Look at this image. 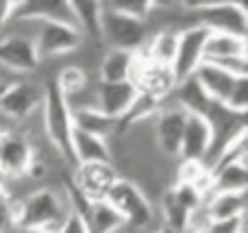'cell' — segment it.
<instances>
[{"mask_svg": "<svg viewBox=\"0 0 248 233\" xmlns=\"http://www.w3.org/2000/svg\"><path fill=\"white\" fill-rule=\"evenodd\" d=\"M42 120H44V135L48 144L63 157L65 164H72V111L68 107L65 96L55 85V78L44 81V103H42Z\"/></svg>", "mask_w": 248, "mask_h": 233, "instance_id": "7a4b0ae2", "label": "cell"}, {"mask_svg": "<svg viewBox=\"0 0 248 233\" xmlns=\"http://www.w3.org/2000/svg\"><path fill=\"white\" fill-rule=\"evenodd\" d=\"M55 85L59 87V92L65 96V98H72L78 92H83L87 85H90V77L83 68H77V65H63L59 72L55 74Z\"/></svg>", "mask_w": 248, "mask_h": 233, "instance_id": "83f0119b", "label": "cell"}, {"mask_svg": "<svg viewBox=\"0 0 248 233\" xmlns=\"http://www.w3.org/2000/svg\"><path fill=\"white\" fill-rule=\"evenodd\" d=\"M131 81L140 94L153 96L159 103H163L176 87L170 65L153 63V61L144 59L141 55H137V63H135V70H133Z\"/></svg>", "mask_w": 248, "mask_h": 233, "instance_id": "8fae6325", "label": "cell"}, {"mask_svg": "<svg viewBox=\"0 0 248 233\" xmlns=\"http://www.w3.org/2000/svg\"><path fill=\"white\" fill-rule=\"evenodd\" d=\"M118 172L111 164H83L74 166L70 181L83 194V199L96 203V201H105L116 183Z\"/></svg>", "mask_w": 248, "mask_h": 233, "instance_id": "30bf717a", "label": "cell"}, {"mask_svg": "<svg viewBox=\"0 0 248 233\" xmlns=\"http://www.w3.org/2000/svg\"><path fill=\"white\" fill-rule=\"evenodd\" d=\"M9 216H11L13 229H44L57 233L61 222L70 212L68 199L63 194V186L55 187H39L31 192L24 201H7Z\"/></svg>", "mask_w": 248, "mask_h": 233, "instance_id": "6da1fadb", "label": "cell"}, {"mask_svg": "<svg viewBox=\"0 0 248 233\" xmlns=\"http://www.w3.org/2000/svg\"><path fill=\"white\" fill-rule=\"evenodd\" d=\"M211 138H214V131H211V124L207 122V118L187 113L183 140H181L179 148V161H198V164H202L207 153H209Z\"/></svg>", "mask_w": 248, "mask_h": 233, "instance_id": "9a60e30c", "label": "cell"}, {"mask_svg": "<svg viewBox=\"0 0 248 233\" xmlns=\"http://www.w3.org/2000/svg\"><path fill=\"white\" fill-rule=\"evenodd\" d=\"M176 42H179V31H172V29L157 31V33L150 35V39L146 42L144 50L140 55L144 59L153 61V63L170 65L176 52Z\"/></svg>", "mask_w": 248, "mask_h": 233, "instance_id": "cb8c5ba5", "label": "cell"}, {"mask_svg": "<svg viewBox=\"0 0 248 233\" xmlns=\"http://www.w3.org/2000/svg\"><path fill=\"white\" fill-rule=\"evenodd\" d=\"M153 233H176V231H172V229H168V227L161 225V227H157V229H155Z\"/></svg>", "mask_w": 248, "mask_h": 233, "instance_id": "d590c367", "label": "cell"}, {"mask_svg": "<svg viewBox=\"0 0 248 233\" xmlns=\"http://www.w3.org/2000/svg\"><path fill=\"white\" fill-rule=\"evenodd\" d=\"M57 233H92V231H90V227H87L85 218H83L81 214H77L74 209H70L65 220L61 222V227L57 229Z\"/></svg>", "mask_w": 248, "mask_h": 233, "instance_id": "1f68e13d", "label": "cell"}, {"mask_svg": "<svg viewBox=\"0 0 248 233\" xmlns=\"http://www.w3.org/2000/svg\"><path fill=\"white\" fill-rule=\"evenodd\" d=\"M70 153H72V164H111V153H109V140L96 138V135L83 133V131H72V142H70Z\"/></svg>", "mask_w": 248, "mask_h": 233, "instance_id": "ac0fdd59", "label": "cell"}, {"mask_svg": "<svg viewBox=\"0 0 248 233\" xmlns=\"http://www.w3.org/2000/svg\"><path fill=\"white\" fill-rule=\"evenodd\" d=\"M11 17H31L39 22H59L77 26V17L70 7V0H24L13 2Z\"/></svg>", "mask_w": 248, "mask_h": 233, "instance_id": "2e32d148", "label": "cell"}, {"mask_svg": "<svg viewBox=\"0 0 248 233\" xmlns=\"http://www.w3.org/2000/svg\"><path fill=\"white\" fill-rule=\"evenodd\" d=\"M170 98L183 109L185 113H194V116H202L209 111L214 100L205 94V90L201 87V83L196 81V77H189L185 81L176 83L174 92L170 94Z\"/></svg>", "mask_w": 248, "mask_h": 233, "instance_id": "7402d4cb", "label": "cell"}, {"mask_svg": "<svg viewBox=\"0 0 248 233\" xmlns=\"http://www.w3.org/2000/svg\"><path fill=\"white\" fill-rule=\"evenodd\" d=\"M222 105L231 113H235V116L246 118V111H248V77L237 78L233 90H231V94H229V98L224 100Z\"/></svg>", "mask_w": 248, "mask_h": 233, "instance_id": "4dcf8cb0", "label": "cell"}, {"mask_svg": "<svg viewBox=\"0 0 248 233\" xmlns=\"http://www.w3.org/2000/svg\"><path fill=\"white\" fill-rule=\"evenodd\" d=\"M35 151L31 142L17 131L2 133V151H0V179H17L24 177Z\"/></svg>", "mask_w": 248, "mask_h": 233, "instance_id": "4fadbf2b", "label": "cell"}, {"mask_svg": "<svg viewBox=\"0 0 248 233\" xmlns=\"http://www.w3.org/2000/svg\"><path fill=\"white\" fill-rule=\"evenodd\" d=\"M70 7L77 17V29L83 39L92 46L103 48L100 42V17H103V2L100 0H70Z\"/></svg>", "mask_w": 248, "mask_h": 233, "instance_id": "ffe728a7", "label": "cell"}, {"mask_svg": "<svg viewBox=\"0 0 248 233\" xmlns=\"http://www.w3.org/2000/svg\"><path fill=\"white\" fill-rule=\"evenodd\" d=\"M194 22L205 26L209 33H227L248 37V9L237 0H209L201 11L192 13Z\"/></svg>", "mask_w": 248, "mask_h": 233, "instance_id": "5b68a950", "label": "cell"}, {"mask_svg": "<svg viewBox=\"0 0 248 233\" xmlns=\"http://www.w3.org/2000/svg\"><path fill=\"white\" fill-rule=\"evenodd\" d=\"M103 7L111 9L116 13H122V16L146 22L150 7H153V0H109V2H103Z\"/></svg>", "mask_w": 248, "mask_h": 233, "instance_id": "f546056e", "label": "cell"}, {"mask_svg": "<svg viewBox=\"0 0 248 233\" xmlns=\"http://www.w3.org/2000/svg\"><path fill=\"white\" fill-rule=\"evenodd\" d=\"M2 92H4V85H2V83H0V94H2Z\"/></svg>", "mask_w": 248, "mask_h": 233, "instance_id": "8d00e7d4", "label": "cell"}, {"mask_svg": "<svg viewBox=\"0 0 248 233\" xmlns=\"http://www.w3.org/2000/svg\"><path fill=\"white\" fill-rule=\"evenodd\" d=\"M44 103V85H37L33 81H20L4 87L0 94V113L7 118L11 124H20L33 113L42 109Z\"/></svg>", "mask_w": 248, "mask_h": 233, "instance_id": "52a82bcc", "label": "cell"}, {"mask_svg": "<svg viewBox=\"0 0 248 233\" xmlns=\"http://www.w3.org/2000/svg\"><path fill=\"white\" fill-rule=\"evenodd\" d=\"M72 124H74V129L83 131V133L96 135V138H103V140H111L118 133V120L107 118L96 107L72 111Z\"/></svg>", "mask_w": 248, "mask_h": 233, "instance_id": "603a6c76", "label": "cell"}, {"mask_svg": "<svg viewBox=\"0 0 248 233\" xmlns=\"http://www.w3.org/2000/svg\"><path fill=\"white\" fill-rule=\"evenodd\" d=\"M0 151H2V135H0Z\"/></svg>", "mask_w": 248, "mask_h": 233, "instance_id": "74e56055", "label": "cell"}, {"mask_svg": "<svg viewBox=\"0 0 248 233\" xmlns=\"http://www.w3.org/2000/svg\"><path fill=\"white\" fill-rule=\"evenodd\" d=\"M0 68L17 74H33L39 68L35 42L17 35H0Z\"/></svg>", "mask_w": 248, "mask_h": 233, "instance_id": "7c38bea8", "label": "cell"}, {"mask_svg": "<svg viewBox=\"0 0 248 233\" xmlns=\"http://www.w3.org/2000/svg\"><path fill=\"white\" fill-rule=\"evenodd\" d=\"M105 201L120 214L128 227L144 229V231H155L157 227H161V222H159V218H157L155 203L131 179L118 177Z\"/></svg>", "mask_w": 248, "mask_h": 233, "instance_id": "3957f363", "label": "cell"}, {"mask_svg": "<svg viewBox=\"0 0 248 233\" xmlns=\"http://www.w3.org/2000/svg\"><path fill=\"white\" fill-rule=\"evenodd\" d=\"M85 44L77 26L59 24V22H42L35 35V50L39 61H52L59 57L72 55Z\"/></svg>", "mask_w": 248, "mask_h": 233, "instance_id": "ba28073f", "label": "cell"}, {"mask_svg": "<svg viewBox=\"0 0 248 233\" xmlns=\"http://www.w3.org/2000/svg\"><path fill=\"white\" fill-rule=\"evenodd\" d=\"M185 120H187V113L168 96L161 103V107H159L157 116L153 120L155 142H157V148L163 157L179 159V148H181V140H183Z\"/></svg>", "mask_w": 248, "mask_h": 233, "instance_id": "9c48e42d", "label": "cell"}, {"mask_svg": "<svg viewBox=\"0 0 248 233\" xmlns=\"http://www.w3.org/2000/svg\"><path fill=\"white\" fill-rule=\"evenodd\" d=\"M11 11H13V0H0V33L7 26V22L11 20Z\"/></svg>", "mask_w": 248, "mask_h": 233, "instance_id": "836d02e7", "label": "cell"}, {"mask_svg": "<svg viewBox=\"0 0 248 233\" xmlns=\"http://www.w3.org/2000/svg\"><path fill=\"white\" fill-rule=\"evenodd\" d=\"M16 233H52V231H44V229H16Z\"/></svg>", "mask_w": 248, "mask_h": 233, "instance_id": "e575fe53", "label": "cell"}, {"mask_svg": "<svg viewBox=\"0 0 248 233\" xmlns=\"http://www.w3.org/2000/svg\"><path fill=\"white\" fill-rule=\"evenodd\" d=\"M248 159L227 161L211 170L209 194H246L248 187Z\"/></svg>", "mask_w": 248, "mask_h": 233, "instance_id": "e0dca14e", "label": "cell"}, {"mask_svg": "<svg viewBox=\"0 0 248 233\" xmlns=\"http://www.w3.org/2000/svg\"><path fill=\"white\" fill-rule=\"evenodd\" d=\"M170 192H172V196H174V201L187 214L198 212V209L205 205V199H207V196L201 194V192H198L192 183H183V181H174V183H172Z\"/></svg>", "mask_w": 248, "mask_h": 233, "instance_id": "f1b7e54d", "label": "cell"}, {"mask_svg": "<svg viewBox=\"0 0 248 233\" xmlns=\"http://www.w3.org/2000/svg\"><path fill=\"white\" fill-rule=\"evenodd\" d=\"M137 87L133 81L122 83H96V109L107 118L120 120L124 113L131 109L137 98Z\"/></svg>", "mask_w": 248, "mask_h": 233, "instance_id": "5bb4252c", "label": "cell"}, {"mask_svg": "<svg viewBox=\"0 0 248 233\" xmlns=\"http://www.w3.org/2000/svg\"><path fill=\"white\" fill-rule=\"evenodd\" d=\"M209 220H229L246 216V194H209L205 199Z\"/></svg>", "mask_w": 248, "mask_h": 233, "instance_id": "484cf974", "label": "cell"}, {"mask_svg": "<svg viewBox=\"0 0 248 233\" xmlns=\"http://www.w3.org/2000/svg\"><path fill=\"white\" fill-rule=\"evenodd\" d=\"M229 57H248L246 37L227 33H209L205 42V61L229 59Z\"/></svg>", "mask_w": 248, "mask_h": 233, "instance_id": "d4e9b609", "label": "cell"}, {"mask_svg": "<svg viewBox=\"0 0 248 233\" xmlns=\"http://www.w3.org/2000/svg\"><path fill=\"white\" fill-rule=\"evenodd\" d=\"M150 29L144 20L122 16L111 9L103 7V17H100V42L105 48L111 50H126L140 55L144 50L146 42L150 39Z\"/></svg>", "mask_w": 248, "mask_h": 233, "instance_id": "277c9868", "label": "cell"}, {"mask_svg": "<svg viewBox=\"0 0 248 233\" xmlns=\"http://www.w3.org/2000/svg\"><path fill=\"white\" fill-rule=\"evenodd\" d=\"M205 233H244V216L229 220H211Z\"/></svg>", "mask_w": 248, "mask_h": 233, "instance_id": "d6a6232c", "label": "cell"}, {"mask_svg": "<svg viewBox=\"0 0 248 233\" xmlns=\"http://www.w3.org/2000/svg\"><path fill=\"white\" fill-rule=\"evenodd\" d=\"M194 77H196V81L201 83V87L205 90V94L209 96L211 100H216V103H224L237 81L235 77H231L229 72L220 70L218 65L209 63V61H202V63L198 65V70L194 72Z\"/></svg>", "mask_w": 248, "mask_h": 233, "instance_id": "44dd1931", "label": "cell"}, {"mask_svg": "<svg viewBox=\"0 0 248 233\" xmlns=\"http://www.w3.org/2000/svg\"><path fill=\"white\" fill-rule=\"evenodd\" d=\"M87 227L92 233H118L126 222L107 201H96L87 209Z\"/></svg>", "mask_w": 248, "mask_h": 233, "instance_id": "4316f807", "label": "cell"}, {"mask_svg": "<svg viewBox=\"0 0 248 233\" xmlns=\"http://www.w3.org/2000/svg\"><path fill=\"white\" fill-rule=\"evenodd\" d=\"M209 37V31L201 24L183 26L179 29V42H176L174 59L170 63L172 77L176 83L194 77L198 65L205 61V42Z\"/></svg>", "mask_w": 248, "mask_h": 233, "instance_id": "8992f818", "label": "cell"}, {"mask_svg": "<svg viewBox=\"0 0 248 233\" xmlns=\"http://www.w3.org/2000/svg\"><path fill=\"white\" fill-rule=\"evenodd\" d=\"M137 63V55L135 52H126V50H107L103 52L98 61V83H122V81H131L133 70Z\"/></svg>", "mask_w": 248, "mask_h": 233, "instance_id": "d6986e66", "label": "cell"}]
</instances>
